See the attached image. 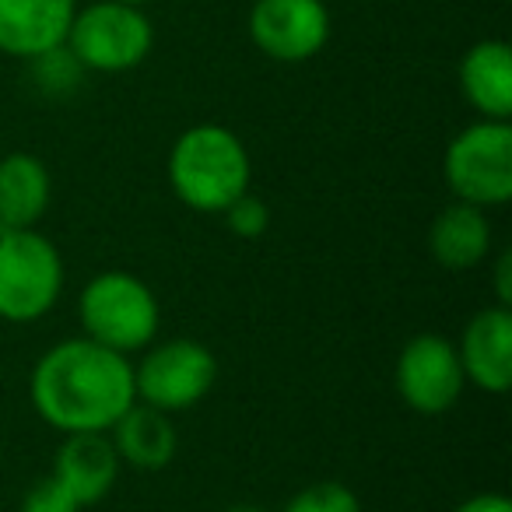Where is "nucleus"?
Instances as JSON below:
<instances>
[{"label":"nucleus","instance_id":"obj_22","mask_svg":"<svg viewBox=\"0 0 512 512\" xmlns=\"http://www.w3.org/2000/svg\"><path fill=\"white\" fill-rule=\"evenodd\" d=\"M509 267H512V253H502V260H498V306H509V299H512Z\"/></svg>","mask_w":512,"mask_h":512},{"label":"nucleus","instance_id":"obj_16","mask_svg":"<svg viewBox=\"0 0 512 512\" xmlns=\"http://www.w3.org/2000/svg\"><path fill=\"white\" fill-rule=\"evenodd\" d=\"M116 453L137 470H162L176 456V428H172L169 414L158 407H130L120 421L113 425Z\"/></svg>","mask_w":512,"mask_h":512},{"label":"nucleus","instance_id":"obj_6","mask_svg":"<svg viewBox=\"0 0 512 512\" xmlns=\"http://www.w3.org/2000/svg\"><path fill=\"white\" fill-rule=\"evenodd\" d=\"M155 32L141 8H130L120 0H99L92 8L74 11L67 50L78 57L85 71L120 74L137 67L151 53Z\"/></svg>","mask_w":512,"mask_h":512},{"label":"nucleus","instance_id":"obj_14","mask_svg":"<svg viewBox=\"0 0 512 512\" xmlns=\"http://www.w3.org/2000/svg\"><path fill=\"white\" fill-rule=\"evenodd\" d=\"M50 207V172L36 155L0 158V232L36 228V221Z\"/></svg>","mask_w":512,"mask_h":512},{"label":"nucleus","instance_id":"obj_8","mask_svg":"<svg viewBox=\"0 0 512 512\" xmlns=\"http://www.w3.org/2000/svg\"><path fill=\"white\" fill-rule=\"evenodd\" d=\"M463 365L456 344L439 334H418L404 344L397 358V390L404 404L418 414H446L460 400Z\"/></svg>","mask_w":512,"mask_h":512},{"label":"nucleus","instance_id":"obj_17","mask_svg":"<svg viewBox=\"0 0 512 512\" xmlns=\"http://www.w3.org/2000/svg\"><path fill=\"white\" fill-rule=\"evenodd\" d=\"M29 67H32V81H36V88L46 95H71L74 88L81 85V74H85V67L78 64V57L67 50V43L53 46V50L39 53V57H32Z\"/></svg>","mask_w":512,"mask_h":512},{"label":"nucleus","instance_id":"obj_23","mask_svg":"<svg viewBox=\"0 0 512 512\" xmlns=\"http://www.w3.org/2000/svg\"><path fill=\"white\" fill-rule=\"evenodd\" d=\"M225 512H264L260 505H232V509H225Z\"/></svg>","mask_w":512,"mask_h":512},{"label":"nucleus","instance_id":"obj_19","mask_svg":"<svg viewBox=\"0 0 512 512\" xmlns=\"http://www.w3.org/2000/svg\"><path fill=\"white\" fill-rule=\"evenodd\" d=\"M225 225L232 228L239 239H260V235L267 232V225H271V211H267L264 200L249 197V193H242L235 204H228L225 211Z\"/></svg>","mask_w":512,"mask_h":512},{"label":"nucleus","instance_id":"obj_20","mask_svg":"<svg viewBox=\"0 0 512 512\" xmlns=\"http://www.w3.org/2000/svg\"><path fill=\"white\" fill-rule=\"evenodd\" d=\"M22 512H81V502L57 481V477H43L32 484L22 498Z\"/></svg>","mask_w":512,"mask_h":512},{"label":"nucleus","instance_id":"obj_21","mask_svg":"<svg viewBox=\"0 0 512 512\" xmlns=\"http://www.w3.org/2000/svg\"><path fill=\"white\" fill-rule=\"evenodd\" d=\"M453 512H512V505L505 495H474L463 505H456Z\"/></svg>","mask_w":512,"mask_h":512},{"label":"nucleus","instance_id":"obj_5","mask_svg":"<svg viewBox=\"0 0 512 512\" xmlns=\"http://www.w3.org/2000/svg\"><path fill=\"white\" fill-rule=\"evenodd\" d=\"M442 176L456 200L474 207H502L512 197V127L509 120H481L460 130L442 158Z\"/></svg>","mask_w":512,"mask_h":512},{"label":"nucleus","instance_id":"obj_24","mask_svg":"<svg viewBox=\"0 0 512 512\" xmlns=\"http://www.w3.org/2000/svg\"><path fill=\"white\" fill-rule=\"evenodd\" d=\"M120 4H130V8H144V4H151V0H120Z\"/></svg>","mask_w":512,"mask_h":512},{"label":"nucleus","instance_id":"obj_18","mask_svg":"<svg viewBox=\"0 0 512 512\" xmlns=\"http://www.w3.org/2000/svg\"><path fill=\"white\" fill-rule=\"evenodd\" d=\"M281 512H362V502L348 484L320 481L302 488Z\"/></svg>","mask_w":512,"mask_h":512},{"label":"nucleus","instance_id":"obj_12","mask_svg":"<svg viewBox=\"0 0 512 512\" xmlns=\"http://www.w3.org/2000/svg\"><path fill=\"white\" fill-rule=\"evenodd\" d=\"M53 477L85 505H95L113 491L120 474V453L106 432H74L64 439L53 460Z\"/></svg>","mask_w":512,"mask_h":512},{"label":"nucleus","instance_id":"obj_11","mask_svg":"<svg viewBox=\"0 0 512 512\" xmlns=\"http://www.w3.org/2000/svg\"><path fill=\"white\" fill-rule=\"evenodd\" d=\"M74 0H0V53L32 60L67 43Z\"/></svg>","mask_w":512,"mask_h":512},{"label":"nucleus","instance_id":"obj_3","mask_svg":"<svg viewBox=\"0 0 512 512\" xmlns=\"http://www.w3.org/2000/svg\"><path fill=\"white\" fill-rule=\"evenodd\" d=\"M78 320L88 341L130 355L155 341L158 299L134 274L106 271L85 285L78 299Z\"/></svg>","mask_w":512,"mask_h":512},{"label":"nucleus","instance_id":"obj_7","mask_svg":"<svg viewBox=\"0 0 512 512\" xmlns=\"http://www.w3.org/2000/svg\"><path fill=\"white\" fill-rule=\"evenodd\" d=\"M214 379H218V362L211 348L190 337H176L144 355V362L134 369V393L148 407L176 414L200 404L211 393Z\"/></svg>","mask_w":512,"mask_h":512},{"label":"nucleus","instance_id":"obj_9","mask_svg":"<svg viewBox=\"0 0 512 512\" xmlns=\"http://www.w3.org/2000/svg\"><path fill=\"white\" fill-rule=\"evenodd\" d=\"M249 39L281 64L316 57L330 39V11L323 0H256L249 11Z\"/></svg>","mask_w":512,"mask_h":512},{"label":"nucleus","instance_id":"obj_4","mask_svg":"<svg viewBox=\"0 0 512 512\" xmlns=\"http://www.w3.org/2000/svg\"><path fill=\"white\" fill-rule=\"evenodd\" d=\"M64 288L60 249L36 228L0 232V320L36 323Z\"/></svg>","mask_w":512,"mask_h":512},{"label":"nucleus","instance_id":"obj_10","mask_svg":"<svg viewBox=\"0 0 512 512\" xmlns=\"http://www.w3.org/2000/svg\"><path fill=\"white\" fill-rule=\"evenodd\" d=\"M463 379L484 393H505L512 386V313L509 306L481 309L460 337Z\"/></svg>","mask_w":512,"mask_h":512},{"label":"nucleus","instance_id":"obj_2","mask_svg":"<svg viewBox=\"0 0 512 512\" xmlns=\"http://www.w3.org/2000/svg\"><path fill=\"white\" fill-rule=\"evenodd\" d=\"M249 151L228 127L197 123L169 151V183L186 207L221 214L249 193Z\"/></svg>","mask_w":512,"mask_h":512},{"label":"nucleus","instance_id":"obj_13","mask_svg":"<svg viewBox=\"0 0 512 512\" xmlns=\"http://www.w3.org/2000/svg\"><path fill=\"white\" fill-rule=\"evenodd\" d=\"M460 88L484 120L512 116V53L502 39L470 46L460 64Z\"/></svg>","mask_w":512,"mask_h":512},{"label":"nucleus","instance_id":"obj_15","mask_svg":"<svg viewBox=\"0 0 512 512\" xmlns=\"http://www.w3.org/2000/svg\"><path fill=\"white\" fill-rule=\"evenodd\" d=\"M428 246H432V256L446 271H470L491 249V221L484 218L481 207L456 200L453 207H446L432 221Z\"/></svg>","mask_w":512,"mask_h":512},{"label":"nucleus","instance_id":"obj_1","mask_svg":"<svg viewBox=\"0 0 512 512\" xmlns=\"http://www.w3.org/2000/svg\"><path fill=\"white\" fill-rule=\"evenodd\" d=\"M32 404L60 432H109L137 404L127 355L88 337L60 341L32 369Z\"/></svg>","mask_w":512,"mask_h":512}]
</instances>
